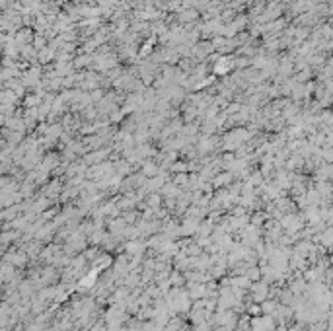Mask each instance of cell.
<instances>
[{
  "instance_id": "1",
  "label": "cell",
  "mask_w": 333,
  "mask_h": 331,
  "mask_svg": "<svg viewBox=\"0 0 333 331\" xmlns=\"http://www.w3.org/2000/svg\"><path fill=\"white\" fill-rule=\"evenodd\" d=\"M251 330H253V331H271V330H273V320H269V318H263V320H253V324H251Z\"/></svg>"
}]
</instances>
